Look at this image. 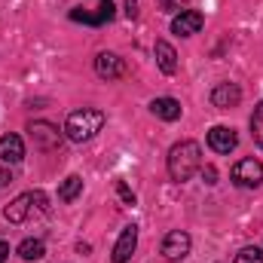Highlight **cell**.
Returning a JSON list of instances; mask_svg holds the SVG:
<instances>
[{"label":"cell","mask_w":263,"mask_h":263,"mask_svg":"<svg viewBox=\"0 0 263 263\" xmlns=\"http://www.w3.org/2000/svg\"><path fill=\"white\" fill-rule=\"evenodd\" d=\"M126 15H129V18L138 15V0H126Z\"/></svg>","instance_id":"cell-24"},{"label":"cell","mask_w":263,"mask_h":263,"mask_svg":"<svg viewBox=\"0 0 263 263\" xmlns=\"http://www.w3.org/2000/svg\"><path fill=\"white\" fill-rule=\"evenodd\" d=\"M9 181H12V172H9L6 165H0V190H3V187H6Z\"/></svg>","instance_id":"cell-23"},{"label":"cell","mask_w":263,"mask_h":263,"mask_svg":"<svg viewBox=\"0 0 263 263\" xmlns=\"http://www.w3.org/2000/svg\"><path fill=\"white\" fill-rule=\"evenodd\" d=\"M114 15H117L114 0H98V18H101V25L104 22H114Z\"/></svg>","instance_id":"cell-19"},{"label":"cell","mask_w":263,"mask_h":263,"mask_svg":"<svg viewBox=\"0 0 263 263\" xmlns=\"http://www.w3.org/2000/svg\"><path fill=\"white\" fill-rule=\"evenodd\" d=\"M208 147L214 153L227 156V153H233L239 147V135H236V129H230V126H214V129L208 132Z\"/></svg>","instance_id":"cell-9"},{"label":"cell","mask_w":263,"mask_h":263,"mask_svg":"<svg viewBox=\"0 0 263 263\" xmlns=\"http://www.w3.org/2000/svg\"><path fill=\"white\" fill-rule=\"evenodd\" d=\"M107 123V114L104 110H95V107H80L73 114H67L65 120V138L73 141V144H86L92 141L98 132L104 129Z\"/></svg>","instance_id":"cell-2"},{"label":"cell","mask_w":263,"mask_h":263,"mask_svg":"<svg viewBox=\"0 0 263 263\" xmlns=\"http://www.w3.org/2000/svg\"><path fill=\"white\" fill-rule=\"evenodd\" d=\"M31 211H34V196H31V193H22V196H15L6 208H3V217H6L9 223H25V220L31 217Z\"/></svg>","instance_id":"cell-11"},{"label":"cell","mask_w":263,"mask_h":263,"mask_svg":"<svg viewBox=\"0 0 263 263\" xmlns=\"http://www.w3.org/2000/svg\"><path fill=\"white\" fill-rule=\"evenodd\" d=\"M233 263H263V248H257V245H245V248L236 254Z\"/></svg>","instance_id":"cell-17"},{"label":"cell","mask_w":263,"mask_h":263,"mask_svg":"<svg viewBox=\"0 0 263 263\" xmlns=\"http://www.w3.org/2000/svg\"><path fill=\"white\" fill-rule=\"evenodd\" d=\"M202 25H205V15L199 12V9H181L175 18H172V34H178V37H193L202 31Z\"/></svg>","instance_id":"cell-7"},{"label":"cell","mask_w":263,"mask_h":263,"mask_svg":"<svg viewBox=\"0 0 263 263\" xmlns=\"http://www.w3.org/2000/svg\"><path fill=\"white\" fill-rule=\"evenodd\" d=\"M150 114L153 117H159V120H165V123H175V120H181V114H184V107H181V101L178 98H153L150 101Z\"/></svg>","instance_id":"cell-12"},{"label":"cell","mask_w":263,"mask_h":263,"mask_svg":"<svg viewBox=\"0 0 263 263\" xmlns=\"http://www.w3.org/2000/svg\"><path fill=\"white\" fill-rule=\"evenodd\" d=\"M117 193L123 196V202H126V205H135V193H132V190L126 187V184H123V181H117Z\"/></svg>","instance_id":"cell-21"},{"label":"cell","mask_w":263,"mask_h":263,"mask_svg":"<svg viewBox=\"0 0 263 263\" xmlns=\"http://www.w3.org/2000/svg\"><path fill=\"white\" fill-rule=\"evenodd\" d=\"M95 73L101 80H123L129 73V67H126V62L117 52H98L95 55Z\"/></svg>","instance_id":"cell-6"},{"label":"cell","mask_w":263,"mask_h":263,"mask_svg":"<svg viewBox=\"0 0 263 263\" xmlns=\"http://www.w3.org/2000/svg\"><path fill=\"white\" fill-rule=\"evenodd\" d=\"M190 248H193V239H190V233H184V230H168L165 239H162V257L172 260V263L184 260V257L190 254Z\"/></svg>","instance_id":"cell-4"},{"label":"cell","mask_w":263,"mask_h":263,"mask_svg":"<svg viewBox=\"0 0 263 263\" xmlns=\"http://www.w3.org/2000/svg\"><path fill=\"white\" fill-rule=\"evenodd\" d=\"M0 159L6 162V165H15V162H22L25 159V141L18 138V135H3L0 138Z\"/></svg>","instance_id":"cell-13"},{"label":"cell","mask_w":263,"mask_h":263,"mask_svg":"<svg viewBox=\"0 0 263 263\" xmlns=\"http://www.w3.org/2000/svg\"><path fill=\"white\" fill-rule=\"evenodd\" d=\"M168 178L178 181V184H187L199 168H202V147L196 141H178L172 150H168Z\"/></svg>","instance_id":"cell-1"},{"label":"cell","mask_w":263,"mask_h":263,"mask_svg":"<svg viewBox=\"0 0 263 263\" xmlns=\"http://www.w3.org/2000/svg\"><path fill=\"white\" fill-rule=\"evenodd\" d=\"M242 101V86L239 83H217L214 89H211V104L217 107V110H230V107H236Z\"/></svg>","instance_id":"cell-8"},{"label":"cell","mask_w":263,"mask_h":263,"mask_svg":"<svg viewBox=\"0 0 263 263\" xmlns=\"http://www.w3.org/2000/svg\"><path fill=\"white\" fill-rule=\"evenodd\" d=\"M251 135H254V141L263 147V101L254 107V114H251Z\"/></svg>","instance_id":"cell-18"},{"label":"cell","mask_w":263,"mask_h":263,"mask_svg":"<svg viewBox=\"0 0 263 263\" xmlns=\"http://www.w3.org/2000/svg\"><path fill=\"white\" fill-rule=\"evenodd\" d=\"M159 6H162V12H181L190 6V0H159Z\"/></svg>","instance_id":"cell-20"},{"label":"cell","mask_w":263,"mask_h":263,"mask_svg":"<svg viewBox=\"0 0 263 263\" xmlns=\"http://www.w3.org/2000/svg\"><path fill=\"white\" fill-rule=\"evenodd\" d=\"M6 257H9V245L0 239V263H6Z\"/></svg>","instance_id":"cell-25"},{"label":"cell","mask_w":263,"mask_h":263,"mask_svg":"<svg viewBox=\"0 0 263 263\" xmlns=\"http://www.w3.org/2000/svg\"><path fill=\"white\" fill-rule=\"evenodd\" d=\"M80 193H83V178L80 175H67L62 181V187H59V199L62 202H73Z\"/></svg>","instance_id":"cell-15"},{"label":"cell","mask_w":263,"mask_h":263,"mask_svg":"<svg viewBox=\"0 0 263 263\" xmlns=\"http://www.w3.org/2000/svg\"><path fill=\"white\" fill-rule=\"evenodd\" d=\"M28 135H31V141H34L37 150H55V147L62 144V135H65V132H59V126H52V123H46V120H34V123L28 126Z\"/></svg>","instance_id":"cell-5"},{"label":"cell","mask_w":263,"mask_h":263,"mask_svg":"<svg viewBox=\"0 0 263 263\" xmlns=\"http://www.w3.org/2000/svg\"><path fill=\"white\" fill-rule=\"evenodd\" d=\"M230 178H233L236 187L254 190V187H260L263 184V162L260 159H254V156H245V159H239V162L233 165Z\"/></svg>","instance_id":"cell-3"},{"label":"cell","mask_w":263,"mask_h":263,"mask_svg":"<svg viewBox=\"0 0 263 263\" xmlns=\"http://www.w3.org/2000/svg\"><path fill=\"white\" fill-rule=\"evenodd\" d=\"M199 172H202V181H205V184H217V172H214V165H202Z\"/></svg>","instance_id":"cell-22"},{"label":"cell","mask_w":263,"mask_h":263,"mask_svg":"<svg viewBox=\"0 0 263 263\" xmlns=\"http://www.w3.org/2000/svg\"><path fill=\"white\" fill-rule=\"evenodd\" d=\"M135 248H138V227L129 223V227H123V233H120V239H117V245H114L110 260L114 263H129L132 254H135Z\"/></svg>","instance_id":"cell-10"},{"label":"cell","mask_w":263,"mask_h":263,"mask_svg":"<svg viewBox=\"0 0 263 263\" xmlns=\"http://www.w3.org/2000/svg\"><path fill=\"white\" fill-rule=\"evenodd\" d=\"M153 55H156V65H159V70L162 73H175L178 70V52H175V46L168 43V40H156L153 43Z\"/></svg>","instance_id":"cell-14"},{"label":"cell","mask_w":263,"mask_h":263,"mask_svg":"<svg viewBox=\"0 0 263 263\" xmlns=\"http://www.w3.org/2000/svg\"><path fill=\"white\" fill-rule=\"evenodd\" d=\"M46 254V245L40 242V239H25L22 245H18V257L22 260H40Z\"/></svg>","instance_id":"cell-16"}]
</instances>
